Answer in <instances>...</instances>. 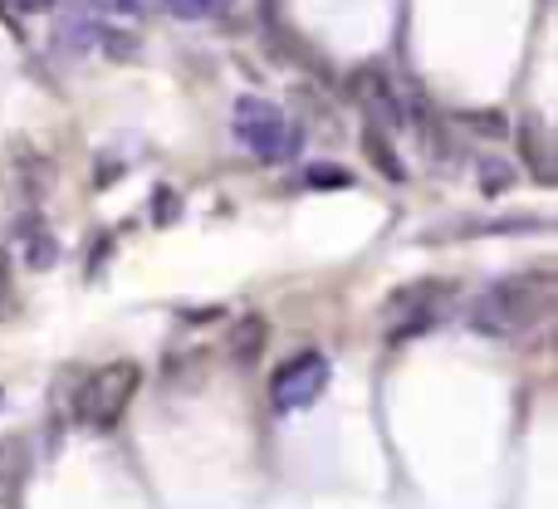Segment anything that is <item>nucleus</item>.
<instances>
[{
	"label": "nucleus",
	"instance_id": "1",
	"mask_svg": "<svg viewBox=\"0 0 558 509\" xmlns=\"http://www.w3.org/2000/svg\"><path fill=\"white\" fill-rule=\"evenodd\" d=\"M558 284L549 269H534V275H510L495 279L471 308V328L485 338H520L530 328H539L554 314Z\"/></svg>",
	"mask_w": 558,
	"mask_h": 509
},
{
	"label": "nucleus",
	"instance_id": "2",
	"mask_svg": "<svg viewBox=\"0 0 558 509\" xmlns=\"http://www.w3.org/2000/svg\"><path fill=\"white\" fill-rule=\"evenodd\" d=\"M235 137L245 143V153H255L260 162H294L304 153V128L299 118H289L284 108L265 104V98H241L231 113Z\"/></svg>",
	"mask_w": 558,
	"mask_h": 509
},
{
	"label": "nucleus",
	"instance_id": "3",
	"mask_svg": "<svg viewBox=\"0 0 558 509\" xmlns=\"http://www.w3.org/2000/svg\"><path fill=\"white\" fill-rule=\"evenodd\" d=\"M137 387H143V367H137V363H128V357L104 363L84 387H78L74 416L84 426H94V432H113V426L123 422L128 402L137 397Z\"/></svg>",
	"mask_w": 558,
	"mask_h": 509
},
{
	"label": "nucleus",
	"instance_id": "4",
	"mask_svg": "<svg viewBox=\"0 0 558 509\" xmlns=\"http://www.w3.org/2000/svg\"><path fill=\"white\" fill-rule=\"evenodd\" d=\"M328 357L324 353H294L289 363H279L275 367V377H270V402L279 407V412H299V407H314L318 397H324V387H328Z\"/></svg>",
	"mask_w": 558,
	"mask_h": 509
},
{
	"label": "nucleus",
	"instance_id": "5",
	"mask_svg": "<svg viewBox=\"0 0 558 509\" xmlns=\"http://www.w3.org/2000/svg\"><path fill=\"white\" fill-rule=\"evenodd\" d=\"M446 294H451V284H441V279H416V284L397 289V294L387 299L392 338H412V334H422V328H432Z\"/></svg>",
	"mask_w": 558,
	"mask_h": 509
},
{
	"label": "nucleus",
	"instance_id": "6",
	"mask_svg": "<svg viewBox=\"0 0 558 509\" xmlns=\"http://www.w3.org/2000/svg\"><path fill=\"white\" fill-rule=\"evenodd\" d=\"M353 94H357V104L367 108V118L383 123V128H392V133H402L407 118H412L407 104H402V88H397L383 69H363V74L353 78Z\"/></svg>",
	"mask_w": 558,
	"mask_h": 509
},
{
	"label": "nucleus",
	"instance_id": "7",
	"mask_svg": "<svg viewBox=\"0 0 558 509\" xmlns=\"http://www.w3.org/2000/svg\"><path fill=\"white\" fill-rule=\"evenodd\" d=\"M265 338H270V328H265V318H241L235 324V334H231V353H235V363H255V357L265 353Z\"/></svg>",
	"mask_w": 558,
	"mask_h": 509
},
{
	"label": "nucleus",
	"instance_id": "8",
	"mask_svg": "<svg viewBox=\"0 0 558 509\" xmlns=\"http://www.w3.org/2000/svg\"><path fill=\"white\" fill-rule=\"evenodd\" d=\"M520 137H524V157H530V172L539 177V182H549V147H544V133H539V123H520Z\"/></svg>",
	"mask_w": 558,
	"mask_h": 509
},
{
	"label": "nucleus",
	"instance_id": "9",
	"mask_svg": "<svg viewBox=\"0 0 558 509\" xmlns=\"http://www.w3.org/2000/svg\"><path fill=\"white\" fill-rule=\"evenodd\" d=\"M162 5L177 20H216L226 10V0H162Z\"/></svg>",
	"mask_w": 558,
	"mask_h": 509
},
{
	"label": "nucleus",
	"instance_id": "10",
	"mask_svg": "<svg viewBox=\"0 0 558 509\" xmlns=\"http://www.w3.org/2000/svg\"><path fill=\"white\" fill-rule=\"evenodd\" d=\"M363 147H367V153H373L377 172H383V177H392V182H402V162H397V157H392V147H387L383 137H377V133H363Z\"/></svg>",
	"mask_w": 558,
	"mask_h": 509
},
{
	"label": "nucleus",
	"instance_id": "11",
	"mask_svg": "<svg viewBox=\"0 0 558 509\" xmlns=\"http://www.w3.org/2000/svg\"><path fill=\"white\" fill-rule=\"evenodd\" d=\"M25 235H29V265L35 269H45V265H54V255H59V245H54V235H45V231H35V221L25 226Z\"/></svg>",
	"mask_w": 558,
	"mask_h": 509
},
{
	"label": "nucleus",
	"instance_id": "12",
	"mask_svg": "<svg viewBox=\"0 0 558 509\" xmlns=\"http://www.w3.org/2000/svg\"><path fill=\"white\" fill-rule=\"evenodd\" d=\"M10 308H15V284H10V255L0 251V324L10 318Z\"/></svg>",
	"mask_w": 558,
	"mask_h": 509
},
{
	"label": "nucleus",
	"instance_id": "13",
	"mask_svg": "<svg viewBox=\"0 0 558 509\" xmlns=\"http://www.w3.org/2000/svg\"><path fill=\"white\" fill-rule=\"evenodd\" d=\"M98 10H108V15H137L143 10V0H94Z\"/></svg>",
	"mask_w": 558,
	"mask_h": 509
},
{
	"label": "nucleus",
	"instance_id": "14",
	"mask_svg": "<svg viewBox=\"0 0 558 509\" xmlns=\"http://www.w3.org/2000/svg\"><path fill=\"white\" fill-rule=\"evenodd\" d=\"M308 186H348V177H343V172H324V167H314V172H308Z\"/></svg>",
	"mask_w": 558,
	"mask_h": 509
},
{
	"label": "nucleus",
	"instance_id": "15",
	"mask_svg": "<svg viewBox=\"0 0 558 509\" xmlns=\"http://www.w3.org/2000/svg\"><path fill=\"white\" fill-rule=\"evenodd\" d=\"M15 5H20V10H29V15H45V10L54 5V0H15Z\"/></svg>",
	"mask_w": 558,
	"mask_h": 509
}]
</instances>
